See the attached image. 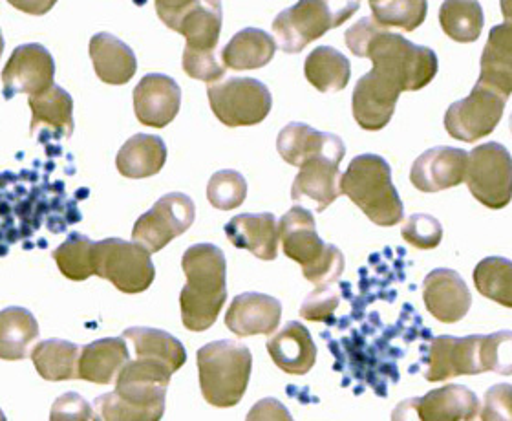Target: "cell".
<instances>
[{"instance_id":"1","label":"cell","mask_w":512,"mask_h":421,"mask_svg":"<svg viewBox=\"0 0 512 421\" xmlns=\"http://www.w3.org/2000/svg\"><path fill=\"white\" fill-rule=\"evenodd\" d=\"M344 41L353 55L370 59L375 74L388 79L401 92L421 90L438 74V55L434 50L384 30L370 17L352 26Z\"/></svg>"},{"instance_id":"2","label":"cell","mask_w":512,"mask_h":421,"mask_svg":"<svg viewBox=\"0 0 512 421\" xmlns=\"http://www.w3.org/2000/svg\"><path fill=\"white\" fill-rule=\"evenodd\" d=\"M187 284L180 293L182 323L191 332L211 328L227 301V260L213 244H196L183 253Z\"/></svg>"},{"instance_id":"3","label":"cell","mask_w":512,"mask_h":421,"mask_svg":"<svg viewBox=\"0 0 512 421\" xmlns=\"http://www.w3.org/2000/svg\"><path fill=\"white\" fill-rule=\"evenodd\" d=\"M341 195H346L374 224L397 226L405 216V206L392 182V169L377 154L353 158L341 174Z\"/></svg>"},{"instance_id":"4","label":"cell","mask_w":512,"mask_h":421,"mask_svg":"<svg viewBox=\"0 0 512 421\" xmlns=\"http://www.w3.org/2000/svg\"><path fill=\"white\" fill-rule=\"evenodd\" d=\"M284 255L302 266L304 277L315 286L335 284L344 271V255L333 244L320 240L315 218L308 209L295 206L278 222Z\"/></svg>"},{"instance_id":"5","label":"cell","mask_w":512,"mask_h":421,"mask_svg":"<svg viewBox=\"0 0 512 421\" xmlns=\"http://www.w3.org/2000/svg\"><path fill=\"white\" fill-rule=\"evenodd\" d=\"M200 387L205 401L218 409L236 407L246 394L253 356L251 350L236 341H214L196 354Z\"/></svg>"},{"instance_id":"6","label":"cell","mask_w":512,"mask_h":421,"mask_svg":"<svg viewBox=\"0 0 512 421\" xmlns=\"http://www.w3.org/2000/svg\"><path fill=\"white\" fill-rule=\"evenodd\" d=\"M357 10L359 2H297L289 10L280 11L273 21L277 46L284 54H299L324 33L348 21Z\"/></svg>"},{"instance_id":"7","label":"cell","mask_w":512,"mask_h":421,"mask_svg":"<svg viewBox=\"0 0 512 421\" xmlns=\"http://www.w3.org/2000/svg\"><path fill=\"white\" fill-rule=\"evenodd\" d=\"M167 387L119 372L116 390L94 401L92 421H161Z\"/></svg>"},{"instance_id":"8","label":"cell","mask_w":512,"mask_h":421,"mask_svg":"<svg viewBox=\"0 0 512 421\" xmlns=\"http://www.w3.org/2000/svg\"><path fill=\"white\" fill-rule=\"evenodd\" d=\"M94 275L110 281L119 292L134 295L149 290L156 277L147 249L121 238L94 242Z\"/></svg>"},{"instance_id":"9","label":"cell","mask_w":512,"mask_h":421,"mask_svg":"<svg viewBox=\"0 0 512 421\" xmlns=\"http://www.w3.org/2000/svg\"><path fill=\"white\" fill-rule=\"evenodd\" d=\"M213 114L229 129L258 125L273 107L269 88L253 77H231L207 87Z\"/></svg>"},{"instance_id":"10","label":"cell","mask_w":512,"mask_h":421,"mask_svg":"<svg viewBox=\"0 0 512 421\" xmlns=\"http://www.w3.org/2000/svg\"><path fill=\"white\" fill-rule=\"evenodd\" d=\"M465 182L481 206L503 209L512 200V156L498 141L469 152Z\"/></svg>"},{"instance_id":"11","label":"cell","mask_w":512,"mask_h":421,"mask_svg":"<svg viewBox=\"0 0 512 421\" xmlns=\"http://www.w3.org/2000/svg\"><path fill=\"white\" fill-rule=\"evenodd\" d=\"M156 11L165 26L185 37V48L198 52H214L222 32V4L218 0H158Z\"/></svg>"},{"instance_id":"12","label":"cell","mask_w":512,"mask_h":421,"mask_svg":"<svg viewBox=\"0 0 512 421\" xmlns=\"http://www.w3.org/2000/svg\"><path fill=\"white\" fill-rule=\"evenodd\" d=\"M196 218V207L191 196L169 193L161 196L154 207L139 216L132 229V240L150 255L169 246L174 238L191 229Z\"/></svg>"},{"instance_id":"13","label":"cell","mask_w":512,"mask_h":421,"mask_svg":"<svg viewBox=\"0 0 512 421\" xmlns=\"http://www.w3.org/2000/svg\"><path fill=\"white\" fill-rule=\"evenodd\" d=\"M507 98L476 83L469 96L448 107L445 129L454 140L476 143L487 138L502 121Z\"/></svg>"},{"instance_id":"14","label":"cell","mask_w":512,"mask_h":421,"mask_svg":"<svg viewBox=\"0 0 512 421\" xmlns=\"http://www.w3.org/2000/svg\"><path fill=\"white\" fill-rule=\"evenodd\" d=\"M485 335L434 337L428 348V370L425 379L439 383L458 376H476L487 372L483 365Z\"/></svg>"},{"instance_id":"15","label":"cell","mask_w":512,"mask_h":421,"mask_svg":"<svg viewBox=\"0 0 512 421\" xmlns=\"http://www.w3.org/2000/svg\"><path fill=\"white\" fill-rule=\"evenodd\" d=\"M55 61L43 44H21L13 50L2 70V94L15 98L17 94L39 96L54 87Z\"/></svg>"},{"instance_id":"16","label":"cell","mask_w":512,"mask_h":421,"mask_svg":"<svg viewBox=\"0 0 512 421\" xmlns=\"http://www.w3.org/2000/svg\"><path fill=\"white\" fill-rule=\"evenodd\" d=\"M182 107V88L165 74H147L134 88V112L141 125L165 129Z\"/></svg>"},{"instance_id":"17","label":"cell","mask_w":512,"mask_h":421,"mask_svg":"<svg viewBox=\"0 0 512 421\" xmlns=\"http://www.w3.org/2000/svg\"><path fill=\"white\" fill-rule=\"evenodd\" d=\"M469 152L456 147H434L417 158L410 182L421 193H439L465 182Z\"/></svg>"},{"instance_id":"18","label":"cell","mask_w":512,"mask_h":421,"mask_svg":"<svg viewBox=\"0 0 512 421\" xmlns=\"http://www.w3.org/2000/svg\"><path fill=\"white\" fill-rule=\"evenodd\" d=\"M423 301L439 323L454 324L469 314L472 295L467 282L454 270H432L423 281Z\"/></svg>"},{"instance_id":"19","label":"cell","mask_w":512,"mask_h":421,"mask_svg":"<svg viewBox=\"0 0 512 421\" xmlns=\"http://www.w3.org/2000/svg\"><path fill=\"white\" fill-rule=\"evenodd\" d=\"M399 94V88L370 70L353 88L352 110L357 125L364 130L384 129L394 116Z\"/></svg>"},{"instance_id":"20","label":"cell","mask_w":512,"mask_h":421,"mask_svg":"<svg viewBox=\"0 0 512 421\" xmlns=\"http://www.w3.org/2000/svg\"><path fill=\"white\" fill-rule=\"evenodd\" d=\"M277 151L284 162L300 167L320 156L342 162L346 145L337 134L311 129L306 123H289L278 134Z\"/></svg>"},{"instance_id":"21","label":"cell","mask_w":512,"mask_h":421,"mask_svg":"<svg viewBox=\"0 0 512 421\" xmlns=\"http://www.w3.org/2000/svg\"><path fill=\"white\" fill-rule=\"evenodd\" d=\"M282 304L266 293L236 295L225 315V326L238 337L269 335L277 330Z\"/></svg>"},{"instance_id":"22","label":"cell","mask_w":512,"mask_h":421,"mask_svg":"<svg viewBox=\"0 0 512 421\" xmlns=\"http://www.w3.org/2000/svg\"><path fill=\"white\" fill-rule=\"evenodd\" d=\"M341 160L335 158H313L300 165L299 174L291 187L293 202L310 200L322 213L341 196Z\"/></svg>"},{"instance_id":"23","label":"cell","mask_w":512,"mask_h":421,"mask_svg":"<svg viewBox=\"0 0 512 421\" xmlns=\"http://www.w3.org/2000/svg\"><path fill=\"white\" fill-rule=\"evenodd\" d=\"M267 352L280 370L291 376L308 374L317 361V346L310 330L299 321H291L267 339Z\"/></svg>"},{"instance_id":"24","label":"cell","mask_w":512,"mask_h":421,"mask_svg":"<svg viewBox=\"0 0 512 421\" xmlns=\"http://www.w3.org/2000/svg\"><path fill=\"white\" fill-rule=\"evenodd\" d=\"M123 339L132 343L136 354L134 361L160 368L169 374L178 372L187 361L185 346L174 335L158 328L132 326L123 332Z\"/></svg>"},{"instance_id":"25","label":"cell","mask_w":512,"mask_h":421,"mask_svg":"<svg viewBox=\"0 0 512 421\" xmlns=\"http://www.w3.org/2000/svg\"><path fill=\"white\" fill-rule=\"evenodd\" d=\"M225 235L238 249H247L256 259L275 260L278 255L277 218L271 213L233 216L224 227Z\"/></svg>"},{"instance_id":"26","label":"cell","mask_w":512,"mask_h":421,"mask_svg":"<svg viewBox=\"0 0 512 421\" xmlns=\"http://www.w3.org/2000/svg\"><path fill=\"white\" fill-rule=\"evenodd\" d=\"M90 59L97 77L112 87L127 85L138 70L132 48L112 33H96L90 39Z\"/></svg>"},{"instance_id":"27","label":"cell","mask_w":512,"mask_h":421,"mask_svg":"<svg viewBox=\"0 0 512 421\" xmlns=\"http://www.w3.org/2000/svg\"><path fill=\"white\" fill-rule=\"evenodd\" d=\"M128 361L130 354L123 337L97 339L81 350L77 378L97 385H110L118 379Z\"/></svg>"},{"instance_id":"28","label":"cell","mask_w":512,"mask_h":421,"mask_svg":"<svg viewBox=\"0 0 512 421\" xmlns=\"http://www.w3.org/2000/svg\"><path fill=\"white\" fill-rule=\"evenodd\" d=\"M480 66L478 83L509 98L512 94V24L491 28Z\"/></svg>"},{"instance_id":"29","label":"cell","mask_w":512,"mask_h":421,"mask_svg":"<svg viewBox=\"0 0 512 421\" xmlns=\"http://www.w3.org/2000/svg\"><path fill=\"white\" fill-rule=\"evenodd\" d=\"M480 411V400L463 385H445L417 398L421 421H469Z\"/></svg>"},{"instance_id":"30","label":"cell","mask_w":512,"mask_h":421,"mask_svg":"<svg viewBox=\"0 0 512 421\" xmlns=\"http://www.w3.org/2000/svg\"><path fill=\"white\" fill-rule=\"evenodd\" d=\"M167 162V147L160 136L136 134L119 149L116 167L119 174L132 180L160 173Z\"/></svg>"},{"instance_id":"31","label":"cell","mask_w":512,"mask_h":421,"mask_svg":"<svg viewBox=\"0 0 512 421\" xmlns=\"http://www.w3.org/2000/svg\"><path fill=\"white\" fill-rule=\"evenodd\" d=\"M277 52V41L260 28H244L222 50V63L229 70H256L269 65Z\"/></svg>"},{"instance_id":"32","label":"cell","mask_w":512,"mask_h":421,"mask_svg":"<svg viewBox=\"0 0 512 421\" xmlns=\"http://www.w3.org/2000/svg\"><path fill=\"white\" fill-rule=\"evenodd\" d=\"M39 339V323L35 315L21 308L8 306L0 310V359L22 361L30 346Z\"/></svg>"},{"instance_id":"33","label":"cell","mask_w":512,"mask_h":421,"mask_svg":"<svg viewBox=\"0 0 512 421\" xmlns=\"http://www.w3.org/2000/svg\"><path fill=\"white\" fill-rule=\"evenodd\" d=\"M28 105L32 108V134L43 125L55 130L61 138H70L74 134V99L64 88L54 85L44 94L30 96Z\"/></svg>"},{"instance_id":"34","label":"cell","mask_w":512,"mask_h":421,"mask_svg":"<svg viewBox=\"0 0 512 421\" xmlns=\"http://www.w3.org/2000/svg\"><path fill=\"white\" fill-rule=\"evenodd\" d=\"M304 74L319 92L331 94L348 87L352 77V65L350 59L333 46H319L306 57Z\"/></svg>"},{"instance_id":"35","label":"cell","mask_w":512,"mask_h":421,"mask_svg":"<svg viewBox=\"0 0 512 421\" xmlns=\"http://www.w3.org/2000/svg\"><path fill=\"white\" fill-rule=\"evenodd\" d=\"M81 350L64 339H46L33 346V367L46 381H68L77 378Z\"/></svg>"},{"instance_id":"36","label":"cell","mask_w":512,"mask_h":421,"mask_svg":"<svg viewBox=\"0 0 512 421\" xmlns=\"http://www.w3.org/2000/svg\"><path fill=\"white\" fill-rule=\"evenodd\" d=\"M483 22L480 2L448 0L441 4V30L456 43H476L483 32Z\"/></svg>"},{"instance_id":"37","label":"cell","mask_w":512,"mask_h":421,"mask_svg":"<svg viewBox=\"0 0 512 421\" xmlns=\"http://www.w3.org/2000/svg\"><path fill=\"white\" fill-rule=\"evenodd\" d=\"M472 279L483 297L512 308V260L503 257L480 260Z\"/></svg>"},{"instance_id":"38","label":"cell","mask_w":512,"mask_h":421,"mask_svg":"<svg viewBox=\"0 0 512 421\" xmlns=\"http://www.w3.org/2000/svg\"><path fill=\"white\" fill-rule=\"evenodd\" d=\"M57 268L70 281H86L94 275V242L85 235L72 233L52 253Z\"/></svg>"},{"instance_id":"39","label":"cell","mask_w":512,"mask_h":421,"mask_svg":"<svg viewBox=\"0 0 512 421\" xmlns=\"http://www.w3.org/2000/svg\"><path fill=\"white\" fill-rule=\"evenodd\" d=\"M372 19L384 30L401 28L405 32H414L427 19V2L423 0H370Z\"/></svg>"},{"instance_id":"40","label":"cell","mask_w":512,"mask_h":421,"mask_svg":"<svg viewBox=\"0 0 512 421\" xmlns=\"http://www.w3.org/2000/svg\"><path fill=\"white\" fill-rule=\"evenodd\" d=\"M247 198L246 178L236 171H218L207 185V200L220 211H233Z\"/></svg>"},{"instance_id":"41","label":"cell","mask_w":512,"mask_h":421,"mask_svg":"<svg viewBox=\"0 0 512 421\" xmlns=\"http://www.w3.org/2000/svg\"><path fill=\"white\" fill-rule=\"evenodd\" d=\"M401 235L412 248L434 249L443 240V226L434 216L416 213L408 216Z\"/></svg>"},{"instance_id":"42","label":"cell","mask_w":512,"mask_h":421,"mask_svg":"<svg viewBox=\"0 0 512 421\" xmlns=\"http://www.w3.org/2000/svg\"><path fill=\"white\" fill-rule=\"evenodd\" d=\"M483 365L485 370L502 376H512V332L502 330L485 335L483 339Z\"/></svg>"},{"instance_id":"43","label":"cell","mask_w":512,"mask_h":421,"mask_svg":"<svg viewBox=\"0 0 512 421\" xmlns=\"http://www.w3.org/2000/svg\"><path fill=\"white\" fill-rule=\"evenodd\" d=\"M339 304H341V292L335 284L317 286V290H313L300 306V317L308 321H317V323L330 321Z\"/></svg>"},{"instance_id":"44","label":"cell","mask_w":512,"mask_h":421,"mask_svg":"<svg viewBox=\"0 0 512 421\" xmlns=\"http://www.w3.org/2000/svg\"><path fill=\"white\" fill-rule=\"evenodd\" d=\"M469 421H512V385L498 383L483 396L480 411Z\"/></svg>"},{"instance_id":"45","label":"cell","mask_w":512,"mask_h":421,"mask_svg":"<svg viewBox=\"0 0 512 421\" xmlns=\"http://www.w3.org/2000/svg\"><path fill=\"white\" fill-rule=\"evenodd\" d=\"M182 65L187 76L205 81L207 85H214L225 74V68L216 61L214 52H198V50L185 48Z\"/></svg>"},{"instance_id":"46","label":"cell","mask_w":512,"mask_h":421,"mask_svg":"<svg viewBox=\"0 0 512 421\" xmlns=\"http://www.w3.org/2000/svg\"><path fill=\"white\" fill-rule=\"evenodd\" d=\"M94 416L90 403L77 392H66L52 405L50 421H90Z\"/></svg>"},{"instance_id":"47","label":"cell","mask_w":512,"mask_h":421,"mask_svg":"<svg viewBox=\"0 0 512 421\" xmlns=\"http://www.w3.org/2000/svg\"><path fill=\"white\" fill-rule=\"evenodd\" d=\"M246 421H293V418L284 403L275 398H264L251 407Z\"/></svg>"},{"instance_id":"48","label":"cell","mask_w":512,"mask_h":421,"mask_svg":"<svg viewBox=\"0 0 512 421\" xmlns=\"http://www.w3.org/2000/svg\"><path fill=\"white\" fill-rule=\"evenodd\" d=\"M392 421H421L417 412V398L401 401L392 412Z\"/></svg>"},{"instance_id":"49","label":"cell","mask_w":512,"mask_h":421,"mask_svg":"<svg viewBox=\"0 0 512 421\" xmlns=\"http://www.w3.org/2000/svg\"><path fill=\"white\" fill-rule=\"evenodd\" d=\"M502 6L503 17L507 19V24H512V2L511 0H505L500 4Z\"/></svg>"},{"instance_id":"50","label":"cell","mask_w":512,"mask_h":421,"mask_svg":"<svg viewBox=\"0 0 512 421\" xmlns=\"http://www.w3.org/2000/svg\"><path fill=\"white\" fill-rule=\"evenodd\" d=\"M2 52H4V37H2V32H0V57H2Z\"/></svg>"},{"instance_id":"51","label":"cell","mask_w":512,"mask_h":421,"mask_svg":"<svg viewBox=\"0 0 512 421\" xmlns=\"http://www.w3.org/2000/svg\"><path fill=\"white\" fill-rule=\"evenodd\" d=\"M0 421H8L6 420V416H4V412H2V409H0Z\"/></svg>"},{"instance_id":"52","label":"cell","mask_w":512,"mask_h":421,"mask_svg":"<svg viewBox=\"0 0 512 421\" xmlns=\"http://www.w3.org/2000/svg\"><path fill=\"white\" fill-rule=\"evenodd\" d=\"M2 184H4V178H2V176H0V187H2Z\"/></svg>"},{"instance_id":"53","label":"cell","mask_w":512,"mask_h":421,"mask_svg":"<svg viewBox=\"0 0 512 421\" xmlns=\"http://www.w3.org/2000/svg\"><path fill=\"white\" fill-rule=\"evenodd\" d=\"M509 127H511V132H512V114H511V119H509Z\"/></svg>"}]
</instances>
